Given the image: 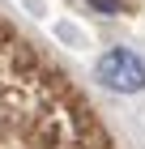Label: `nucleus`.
I'll use <instances>...</instances> for the list:
<instances>
[{"label": "nucleus", "instance_id": "obj_2", "mask_svg": "<svg viewBox=\"0 0 145 149\" xmlns=\"http://www.w3.org/2000/svg\"><path fill=\"white\" fill-rule=\"evenodd\" d=\"M90 4H94V9H98V13H120V9H124L120 0H90Z\"/></svg>", "mask_w": 145, "mask_h": 149}, {"label": "nucleus", "instance_id": "obj_1", "mask_svg": "<svg viewBox=\"0 0 145 149\" xmlns=\"http://www.w3.org/2000/svg\"><path fill=\"white\" fill-rule=\"evenodd\" d=\"M98 77L115 94H137V90H145V60L128 47H111L98 60Z\"/></svg>", "mask_w": 145, "mask_h": 149}]
</instances>
